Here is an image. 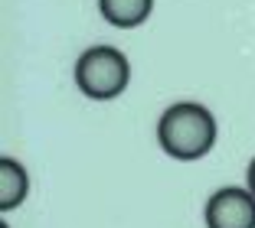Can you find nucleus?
I'll return each mask as SVG.
<instances>
[{
  "mask_svg": "<svg viewBox=\"0 0 255 228\" xmlns=\"http://www.w3.org/2000/svg\"><path fill=\"white\" fill-rule=\"evenodd\" d=\"M216 118L196 101H177L157 121V144L170 160H203L216 147Z\"/></svg>",
  "mask_w": 255,
  "mask_h": 228,
  "instance_id": "obj_1",
  "label": "nucleus"
},
{
  "mask_svg": "<svg viewBox=\"0 0 255 228\" xmlns=\"http://www.w3.org/2000/svg\"><path fill=\"white\" fill-rule=\"evenodd\" d=\"M75 85L85 98L92 101H112L125 95L128 81H131V62L121 49L115 46H92L79 56L75 62Z\"/></svg>",
  "mask_w": 255,
  "mask_h": 228,
  "instance_id": "obj_2",
  "label": "nucleus"
},
{
  "mask_svg": "<svg viewBox=\"0 0 255 228\" xmlns=\"http://www.w3.org/2000/svg\"><path fill=\"white\" fill-rule=\"evenodd\" d=\"M206 228H255V196L249 186H223L206 199Z\"/></svg>",
  "mask_w": 255,
  "mask_h": 228,
  "instance_id": "obj_3",
  "label": "nucleus"
},
{
  "mask_svg": "<svg viewBox=\"0 0 255 228\" xmlns=\"http://www.w3.org/2000/svg\"><path fill=\"white\" fill-rule=\"evenodd\" d=\"M30 196V173L20 160L3 156L0 160V212H13Z\"/></svg>",
  "mask_w": 255,
  "mask_h": 228,
  "instance_id": "obj_4",
  "label": "nucleus"
},
{
  "mask_svg": "<svg viewBox=\"0 0 255 228\" xmlns=\"http://www.w3.org/2000/svg\"><path fill=\"white\" fill-rule=\"evenodd\" d=\"M98 13L118 30H134L154 13V0H98Z\"/></svg>",
  "mask_w": 255,
  "mask_h": 228,
  "instance_id": "obj_5",
  "label": "nucleus"
},
{
  "mask_svg": "<svg viewBox=\"0 0 255 228\" xmlns=\"http://www.w3.org/2000/svg\"><path fill=\"white\" fill-rule=\"evenodd\" d=\"M246 186H249V192L255 196V160L249 163V173H246Z\"/></svg>",
  "mask_w": 255,
  "mask_h": 228,
  "instance_id": "obj_6",
  "label": "nucleus"
},
{
  "mask_svg": "<svg viewBox=\"0 0 255 228\" xmlns=\"http://www.w3.org/2000/svg\"><path fill=\"white\" fill-rule=\"evenodd\" d=\"M0 228H10V225H7V222H0Z\"/></svg>",
  "mask_w": 255,
  "mask_h": 228,
  "instance_id": "obj_7",
  "label": "nucleus"
}]
</instances>
